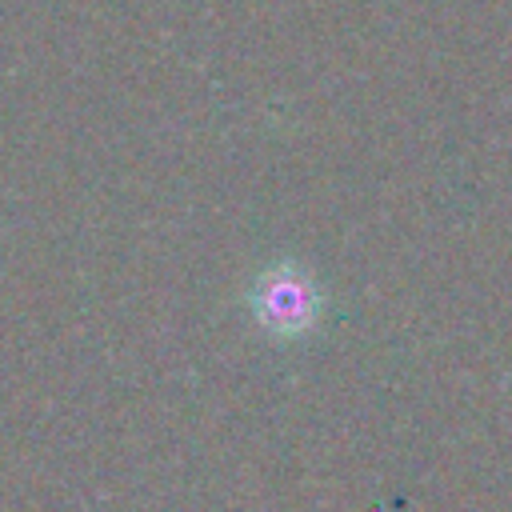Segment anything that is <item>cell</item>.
<instances>
[{"label": "cell", "instance_id": "6da1fadb", "mask_svg": "<svg viewBox=\"0 0 512 512\" xmlns=\"http://www.w3.org/2000/svg\"><path fill=\"white\" fill-rule=\"evenodd\" d=\"M244 308L272 344H300L320 332L328 316V292L308 264L280 256L248 280Z\"/></svg>", "mask_w": 512, "mask_h": 512}]
</instances>
